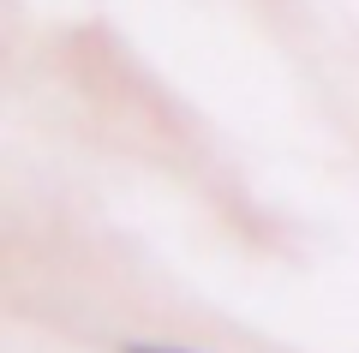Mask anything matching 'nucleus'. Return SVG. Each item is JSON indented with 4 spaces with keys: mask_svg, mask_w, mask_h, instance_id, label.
Here are the masks:
<instances>
[{
    "mask_svg": "<svg viewBox=\"0 0 359 353\" xmlns=\"http://www.w3.org/2000/svg\"><path fill=\"white\" fill-rule=\"evenodd\" d=\"M120 353H198V347H174V341H120Z\"/></svg>",
    "mask_w": 359,
    "mask_h": 353,
    "instance_id": "1",
    "label": "nucleus"
}]
</instances>
